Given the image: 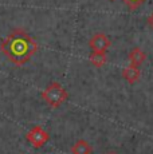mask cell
Masks as SVG:
<instances>
[{"label": "cell", "instance_id": "1", "mask_svg": "<svg viewBox=\"0 0 153 154\" xmlns=\"http://www.w3.org/2000/svg\"><path fill=\"white\" fill-rule=\"evenodd\" d=\"M36 40L27 34L24 29L16 28L0 44L3 55L16 66H23L38 52Z\"/></svg>", "mask_w": 153, "mask_h": 154}, {"label": "cell", "instance_id": "2", "mask_svg": "<svg viewBox=\"0 0 153 154\" xmlns=\"http://www.w3.org/2000/svg\"><path fill=\"white\" fill-rule=\"evenodd\" d=\"M42 98L50 107L57 109L66 102L69 94L58 82H51L42 93Z\"/></svg>", "mask_w": 153, "mask_h": 154}, {"label": "cell", "instance_id": "3", "mask_svg": "<svg viewBox=\"0 0 153 154\" xmlns=\"http://www.w3.org/2000/svg\"><path fill=\"white\" fill-rule=\"evenodd\" d=\"M26 137H27V141L30 142L32 146L36 147V149H39V147L45 146V145L47 143L50 135H48V133L43 129V127L35 126V127H32L30 131L27 133V135H26Z\"/></svg>", "mask_w": 153, "mask_h": 154}, {"label": "cell", "instance_id": "4", "mask_svg": "<svg viewBox=\"0 0 153 154\" xmlns=\"http://www.w3.org/2000/svg\"><path fill=\"white\" fill-rule=\"evenodd\" d=\"M110 44H111L110 39L105 34H101V32L95 34L89 42L92 51H101V52H106V50L110 47Z\"/></svg>", "mask_w": 153, "mask_h": 154}, {"label": "cell", "instance_id": "5", "mask_svg": "<svg viewBox=\"0 0 153 154\" xmlns=\"http://www.w3.org/2000/svg\"><path fill=\"white\" fill-rule=\"evenodd\" d=\"M145 59H146L145 52H144L140 47H134V48H132L130 52H129L130 64H133V66H136V67H140L141 64L145 62Z\"/></svg>", "mask_w": 153, "mask_h": 154}, {"label": "cell", "instance_id": "6", "mask_svg": "<svg viewBox=\"0 0 153 154\" xmlns=\"http://www.w3.org/2000/svg\"><path fill=\"white\" fill-rule=\"evenodd\" d=\"M140 70H138V67L133 66V64H129L126 69L122 70V76L123 79H126V81L129 82L130 85H134L136 82L140 79Z\"/></svg>", "mask_w": 153, "mask_h": 154}, {"label": "cell", "instance_id": "7", "mask_svg": "<svg viewBox=\"0 0 153 154\" xmlns=\"http://www.w3.org/2000/svg\"><path fill=\"white\" fill-rule=\"evenodd\" d=\"M73 154H92V146L86 140H78L71 147Z\"/></svg>", "mask_w": 153, "mask_h": 154}, {"label": "cell", "instance_id": "8", "mask_svg": "<svg viewBox=\"0 0 153 154\" xmlns=\"http://www.w3.org/2000/svg\"><path fill=\"white\" fill-rule=\"evenodd\" d=\"M90 63L94 67H102L106 63L108 58H106V52H101V51H92V54L89 56Z\"/></svg>", "mask_w": 153, "mask_h": 154}, {"label": "cell", "instance_id": "9", "mask_svg": "<svg viewBox=\"0 0 153 154\" xmlns=\"http://www.w3.org/2000/svg\"><path fill=\"white\" fill-rule=\"evenodd\" d=\"M123 3H125L126 5H128L129 8H130V11H134L136 8H138L141 4H142L145 0H122Z\"/></svg>", "mask_w": 153, "mask_h": 154}, {"label": "cell", "instance_id": "10", "mask_svg": "<svg viewBox=\"0 0 153 154\" xmlns=\"http://www.w3.org/2000/svg\"><path fill=\"white\" fill-rule=\"evenodd\" d=\"M148 24H149V27L151 28H153V14L148 17Z\"/></svg>", "mask_w": 153, "mask_h": 154}]
</instances>
